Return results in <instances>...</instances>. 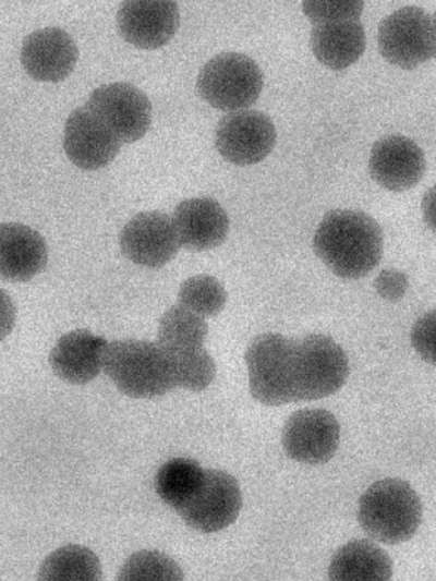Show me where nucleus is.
<instances>
[{
    "label": "nucleus",
    "instance_id": "f257e3e1",
    "mask_svg": "<svg viewBox=\"0 0 436 581\" xmlns=\"http://www.w3.org/2000/svg\"><path fill=\"white\" fill-rule=\"evenodd\" d=\"M384 237L377 221L352 209H335L319 222L313 249L318 258L337 276L359 279L380 262Z\"/></svg>",
    "mask_w": 436,
    "mask_h": 581
},
{
    "label": "nucleus",
    "instance_id": "f03ea898",
    "mask_svg": "<svg viewBox=\"0 0 436 581\" xmlns=\"http://www.w3.org/2000/svg\"><path fill=\"white\" fill-rule=\"evenodd\" d=\"M104 372L121 392L132 398L158 397L177 387L170 359L157 341L108 342Z\"/></svg>",
    "mask_w": 436,
    "mask_h": 581
},
{
    "label": "nucleus",
    "instance_id": "7ed1b4c3",
    "mask_svg": "<svg viewBox=\"0 0 436 581\" xmlns=\"http://www.w3.org/2000/svg\"><path fill=\"white\" fill-rule=\"evenodd\" d=\"M358 520L373 540L399 544L411 538L421 524V499L408 482L384 479L361 496Z\"/></svg>",
    "mask_w": 436,
    "mask_h": 581
},
{
    "label": "nucleus",
    "instance_id": "20e7f679",
    "mask_svg": "<svg viewBox=\"0 0 436 581\" xmlns=\"http://www.w3.org/2000/svg\"><path fill=\"white\" fill-rule=\"evenodd\" d=\"M245 363L253 398L267 406L295 401L296 341L280 334H262L250 343Z\"/></svg>",
    "mask_w": 436,
    "mask_h": 581
},
{
    "label": "nucleus",
    "instance_id": "39448f33",
    "mask_svg": "<svg viewBox=\"0 0 436 581\" xmlns=\"http://www.w3.org/2000/svg\"><path fill=\"white\" fill-rule=\"evenodd\" d=\"M263 88V74L246 55L222 52L204 64L196 89L210 106L222 111H238L252 106Z\"/></svg>",
    "mask_w": 436,
    "mask_h": 581
},
{
    "label": "nucleus",
    "instance_id": "423d86ee",
    "mask_svg": "<svg viewBox=\"0 0 436 581\" xmlns=\"http://www.w3.org/2000/svg\"><path fill=\"white\" fill-rule=\"evenodd\" d=\"M348 375V358L329 336L311 334L296 341L295 401L328 397L344 385Z\"/></svg>",
    "mask_w": 436,
    "mask_h": 581
},
{
    "label": "nucleus",
    "instance_id": "0eeeda50",
    "mask_svg": "<svg viewBox=\"0 0 436 581\" xmlns=\"http://www.w3.org/2000/svg\"><path fill=\"white\" fill-rule=\"evenodd\" d=\"M377 45L389 63L405 70L419 66L432 57L431 16L415 5L396 10L379 23Z\"/></svg>",
    "mask_w": 436,
    "mask_h": 581
},
{
    "label": "nucleus",
    "instance_id": "6e6552de",
    "mask_svg": "<svg viewBox=\"0 0 436 581\" xmlns=\"http://www.w3.org/2000/svg\"><path fill=\"white\" fill-rule=\"evenodd\" d=\"M121 143L142 138L152 123V104L136 86L116 82L97 87L85 105Z\"/></svg>",
    "mask_w": 436,
    "mask_h": 581
},
{
    "label": "nucleus",
    "instance_id": "1a4fd4ad",
    "mask_svg": "<svg viewBox=\"0 0 436 581\" xmlns=\"http://www.w3.org/2000/svg\"><path fill=\"white\" fill-rule=\"evenodd\" d=\"M277 133L271 119L264 112L243 109L226 114L215 132L218 153L238 166L262 161L272 150Z\"/></svg>",
    "mask_w": 436,
    "mask_h": 581
},
{
    "label": "nucleus",
    "instance_id": "9d476101",
    "mask_svg": "<svg viewBox=\"0 0 436 581\" xmlns=\"http://www.w3.org/2000/svg\"><path fill=\"white\" fill-rule=\"evenodd\" d=\"M241 507L238 481L225 471L205 470L202 484L177 512L190 528L213 533L232 524Z\"/></svg>",
    "mask_w": 436,
    "mask_h": 581
},
{
    "label": "nucleus",
    "instance_id": "9b49d317",
    "mask_svg": "<svg viewBox=\"0 0 436 581\" xmlns=\"http://www.w3.org/2000/svg\"><path fill=\"white\" fill-rule=\"evenodd\" d=\"M340 440V426L336 416L325 409H302L286 421L281 443L293 460L319 464L335 455Z\"/></svg>",
    "mask_w": 436,
    "mask_h": 581
},
{
    "label": "nucleus",
    "instance_id": "f8f14e48",
    "mask_svg": "<svg viewBox=\"0 0 436 581\" xmlns=\"http://www.w3.org/2000/svg\"><path fill=\"white\" fill-rule=\"evenodd\" d=\"M119 242L126 258L148 268L165 266L181 246L172 218L157 210L131 218L122 228Z\"/></svg>",
    "mask_w": 436,
    "mask_h": 581
},
{
    "label": "nucleus",
    "instance_id": "ddd939ff",
    "mask_svg": "<svg viewBox=\"0 0 436 581\" xmlns=\"http://www.w3.org/2000/svg\"><path fill=\"white\" fill-rule=\"evenodd\" d=\"M180 13L175 1L129 0L121 2L117 26L121 37L142 49L166 45L177 33Z\"/></svg>",
    "mask_w": 436,
    "mask_h": 581
},
{
    "label": "nucleus",
    "instance_id": "4468645a",
    "mask_svg": "<svg viewBox=\"0 0 436 581\" xmlns=\"http://www.w3.org/2000/svg\"><path fill=\"white\" fill-rule=\"evenodd\" d=\"M122 143L86 106L74 109L63 131V148L72 164L84 170L108 166Z\"/></svg>",
    "mask_w": 436,
    "mask_h": 581
},
{
    "label": "nucleus",
    "instance_id": "2eb2a0df",
    "mask_svg": "<svg viewBox=\"0 0 436 581\" xmlns=\"http://www.w3.org/2000/svg\"><path fill=\"white\" fill-rule=\"evenodd\" d=\"M425 165L421 147L399 134L387 135L375 142L368 159L372 179L393 192L415 186L424 174Z\"/></svg>",
    "mask_w": 436,
    "mask_h": 581
},
{
    "label": "nucleus",
    "instance_id": "dca6fc26",
    "mask_svg": "<svg viewBox=\"0 0 436 581\" xmlns=\"http://www.w3.org/2000/svg\"><path fill=\"white\" fill-rule=\"evenodd\" d=\"M21 63L36 81L57 83L74 70L78 50L72 37L60 27H45L28 34L21 48Z\"/></svg>",
    "mask_w": 436,
    "mask_h": 581
},
{
    "label": "nucleus",
    "instance_id": "f3484780",
    "mask_svg": "<svg viewBox=\"0 0 436 581\" xmlns=\"http://www.w3.org/2000/svg\"><path fill=\"white\" fill-rule=\"evenodd\" d=\"M172 221L181 246L190 251H206L219 246L229 232V218L218 202L210 197H194L180 202Z\"/></svg>",
    "mask_w": 436,
    "mask_h": 581
},
{
    "label": "nucleus",
    "instance_id": "a211bd4d",
    "mask_svg": "<svg viewBox=\"0 0 436 581\" xmlns=\"http://www.w3.org/2000/svg\"><path fill=\"white\" fill-rule=\"evenodd\" d=\"M107 340L87 329H75L61 336L49 354L53 373L62 380L83 385L104 370Z\"/></svg>",
    "mask_w": 436,
    "mask_h": 581
},
{
    "label": "nucleus",
    "instance_id": "6ab92c4d",
    "mask_svg": "<svg viewBox=\"0 0 436 581\" xmlns=\"http://www.w3.org/2000/svg\"><path fill=\"white\" fill-rule=\"evenodd\" d=\"M47 259V244L36 230L17 222L0 226V273L3 278L28 281L44 269Z\"/></svg>",
    "mask_w": 436,
    "mask_h": 581
},
{
    "label": "nucleus",
    "instance_id": "aec40b11",
    "mask_svg": "<svg viewBox=\"0 0 436 581\" xmlns=\"http://www.w3.org/2000/svg\"><path fill=\"white\" fill-rule=\"evenodd\" d=\"M365 45L364 27L358 19L326 21L313 25V53L331 70H342L353 64L363 55Z\"/></svg>",
    "mask_w": 436,
    "mask_h": 581
},
{
    "label": "nucleus",
    "instance_id": "412c9836",
    "mask_svg": "<svg viewBox=\"0 0 436 581\" xmlns=\"http://www.w3.org/2000/svg\"><path fill=\"white\" fill-rule=\"evenodd\" d=\"M392 576L388 554L372 541L352 540L332 556L328 577L334 581H387Z\"/></svg>",
    "mask_w": 436,
    "mask_h": 581
},
{
    "label": "nucleus",
    "instance_id": "4be33fe9",
    "mask_svg": "<svg viewBox=\"0 0 436 581\" xmlns=\"http://www.w3.org/2000/svg\"><path fill=\"white\" fill-rule=\"evenodd\" d=\"M207 332V323L203 316L178 304L162 314L157 343L169 356L186 354L204 348Z\"/></svg>",
    "mask_w": 436,
    "mask_h": 581
},
{
    "label": "nucleus",
    "instance_id": "5701e85b",
    "mask_svg": "<svg viewBox=\"0 0 436 581\" xmlns=\"http://www.w3.org/2000/svg\"><path fill=\"white\" fill-rule=\"evenodd\" d=\"M101 565L87 547L69 544L51 553L41 564L38 580L45 581H98Z\"/></svg>",
    "mask_w": 436,
    "mask_h": 581
},
{
    "label": "nucleus",
    "instance_id": "b1692460",
    "mask_svg": "<svg viewBox=\"0 0 436 581\" xmlns=\"http://www.w3.org/2000/svg\"><path fill=\"white\" fill-rule=\"evenodd\" d=\"M205 470L190 458H173L164 463L155 476V489L164 503L178 511L197 491Z\"/></svg>",
    "mask_w": 436,
    "mask_h": 581
},
{
    "label": "nucleus",
    "instance_id": "393cba45",
    "mask_svg": "<svg viewBox=\"0 0 436 581\" xmlns=\"http://www.w3.org/2000/svg\"><path fill=\"white\" fill-rule=\"evenodd\" d=\"M178 302L203 317L219 314L226 305L227 292L218 279L196 275L184 280L179 289Z\"/></svg>",
    "mask_w": 436,
    "mask_h": 581
},
{
    "label": "nucleus",
    "instance_id": "a878e982",
    "mask_svg": "<svg viewBox=\"0 0 436 581\" xmlns=\"http://www.w3.org/2000/svg\"><path fill=\"white\" fill-rule=\"evenodd\" d=\"M184 574L178 564L157 550H141L124 562L118 580L129 581H179Z\"/></svg>",
    "mask_w": 436,
    "mask_h": 581
},
{
    "label": "nucleus",
    "instance_id": "bb28decb",
    "mask_svg": "<svg viewBox=\"0 0 436 581\" xmlns=\"http://www.w3.org/2000/svg\"><path fill=\"white\" fill-rule=\"evenodd\" d=\"M169 359L175 386L191 391H201L208 387L216 376L215 361L204 348L191 353L169 356Z\"/></svg>",
    "mask_w": 436,
    "mask_h": 581
},
{
    "label": "nucleus",
    "instance_id": "cd10ccee",
    "mask_svg": "<svg viewBox=\"0 0 436 581\" xmlns=\"http://www.w3.org/2000/svg\"><path fill=\"white\" fill-rule=\"evenodd\" d=\"M363 1H303V12L311 23L317 24L326 21L341 19H358L363 11Z\"/></svg>",
    "mask_w": 436,
    "mask_h": 581
},
{
    "label": "nucleus",
    "instance_id": "c85d7f7f",
    "mask_svg": "<svg viewBox=\"0 0 436 581\" xmlns=\"http://www.w3.org/2000/svg\"><path fill=\"white\" fill-rule=\"evenodd\" d=\"M411 343L424 361L436 366V308L425 313L414 323Z\"/></svg>",
    "mask_w": 436,
    "mask_h": 581
},
{
    "label": "nucleus",
    "instance_id": "c756f323",
    "mask_svg": "<svg viewBox=\"0 0 436 581\" xmlns=\"http://www.w3.org/2000/svg\"><path fill=\"white\" fill-rule=\"evenodd\" d=\"M376 292L384 300L395 302L402 299L409 288L407 275L396 268H386L379 271L374 280Z\"/></svg>",
    "mask_w": 436,
    "mask_h": 581
},
{
    "label": "nucleus",
    "instance_id": "7c9ffc66",
    "mask_svg": "<svg viewBox=\"0 0 436 581\" xmlns=\"http://www.w3.org/2000/svg\"><path fill=\"white\" fill-rule=\"evenodd\" d=\"M421 208L425 223L436 233V184L424 194Z\"/></svg>",
    "mask_w": 436,
    "mask_h": 581
},
{
    "label": "nucleus",
    "instance_id": "2f4dec72",
    "mask_svg": "<svg viewBox=\"0 0 436 581\" xmlns=\"http://www.w3.org/2000/svg\"><path fill=\"white\" fill-rule=\"evenodd\" d=\"M432 57L436 59V11L431 15Z\"/></svg>",
    "mask_w": 436,
    "mask_h": 581
}]
</instances>
